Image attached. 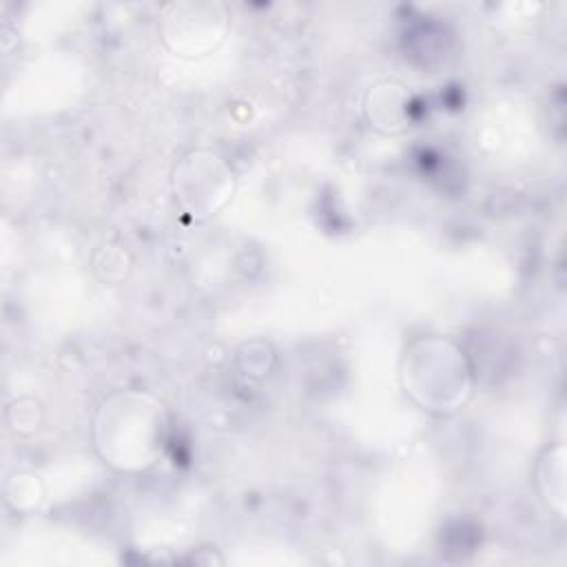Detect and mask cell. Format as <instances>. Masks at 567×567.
I'll use <instances>...</instances> for the list:
<instances>
[{
    "label": "cell",
    "instance_id": "6da1fadb",
    "mask_svg": "<svg viewBox=\"0 0 567 567\" xmlns=\"http://www.w3.org/2000/svg\"><path fill=\"white\" fill-rule=\"evenodd\" d=\"M166 414L144 392L109 396L95 419V445L106 463L120 470H144L162 454Z\"/></svg>",
    "mask_w": 567,
    "mask_h": 567
},
{
    "label": "cell",
    "instance_id": "7a4b0ae2",
    "mask_svg": "<svg viewBox=\"0 0 567 567\" xmlns=\"http://www.w3.org/2000/svg\"><path fill=\"white\" fill-rule=\"evenodd\" d=\"M403 381L414 399L436 412H450L470 394V368L452 341L421 339L403 359Z\"/></svg>",
    "mask_w": 567,
    "mask_h": 567
},
{
    "label": "cell",
    "instance_id": "3957f363",
    "mask_svg": "<svg viewBox=\"0 0 567 567\" xmlns=\"http://www.w3.org/2000/svg\"><path fill=\"white\" fill-rule=\"evenodd\" d=\"M175 193L193 217L210 215L233 193L230 166L215 153L193 151L175 166Z\"/></svg>",
    "mask_w": 567,
    "mask_h": 567
},
{
    "label": "cell",
    "instance_id": "277c9868",
    "mask_svg": "<svg viewBox=\"0 0 567 567\" xmlns=\"http://www.w3.org/2000/svg\"><path fill=\"white\" fill-rule=\"evenodd\" d=\"M175 16L164 18V38L184 55H202L224 38L226 20L213 4H173Z\"/></svg>",
    "mask_w": 567,
    "mask_h": 567
}]
</instances>
